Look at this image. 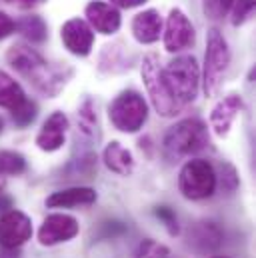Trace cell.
<instances>
[{"label":"cell","mask_w":256,"mask_h":258,"mask_svg":"<svg viewBox=\"0 0 256 258\" xmlns=\"http://www.w3.org/2000/svg\"><path fill=\"white\" fill-rule=\"evenodd\" d=\"M220 242H222V230L210 220L198 222L188 236V244H192L198 252H212L220 246Z\"/></svg>","instance_id":"cell-16"},{"label":"cell","mask_w":256,"mask_h":258,"mask_svg":"<svg viewBox=\"0 0 256 258\" xmlns=\"http://www.w3.org/2000/svg\"><path fill=\"white\" fill-rule=\"evenodd\" d=\"M212 258H228V256H212Z\"/></svg>","instance_id":"cell-36"},{"label":"cell","mask_w":256,"mask_h":258,"mask_svg":"<svg viewBox=\"0 0 256 258\" xmlns=\"http://www.w3.org/2000/svg\"><path fill=\"white\" fill-rule=\"evenodd\" d=\"M242 110V98L238 94H228L224 96L210 112V128L214 130L216 136L224 138L228 136V132L232 128L236 116Z\"/></svg>","instance_id":"cell-11"},{"label":"cell","mask_w":256,"mask_h":258,"mask_svg":"<svg viewBox=\"0 0 256 258\" xmlns=\"http://www.w3.org/2000/svg\"><path fill=\"white\" fill-rule=\"evenodd\" d=\"M142 80L156 112L168 118L180 114L196 98L200 70L194 56H178L162 68L156 54H146L142 60Z\"/></svg>","instance_id":"cell-1"},{"label":"cell","mask_w":256,"mask_h":258,"mask_svg":"<svg viewBox=\"0 0 256 258\" xmlns=\"http://www.w3.org/2000/svg\"><path fill=\"white\" fill-rule=\"evenodd\" d=\"M66 130H68V118L62 112H52L42 124L40 132L36 134V146L44 152L60 150L66 140Z\"/></svg>","instance_id":"cell-12"},{"label":"cell","mask_w":256,"mask_h":258,"mask_svg":"<svg viewBox=\"0 0 256 258\" xmlns=\"http://www.w3.org/2000/svg\"><path fill=\"white\" fill-rule=\"evenodd\" d=\"M94 202H96V190L88 186H72L50 194L46 198L48 208H74V206H88Z\"/></svg>","instance_id":"cell-15"},{"label":"cell","mask_w":256,"mask_h":258,"mask_svg":"<svg viewBox=\"0 0 256 258\" xmlns=\"http://www.w3.org/2000/svg\"><path fill=\"white\" fill-rule=\"evenodd\" d=\"M6 58L22 78H26L38 92H42L46 96L58 94V90L66 82L60 72L52 70L38 52H34L32 48H28L24 44L12 46L6 54Z\"/></svg>","instance_id":"cell-2"},{"label":"cell","mask_w":256,"mask_h":258,"mask_svg":"<svg viewBox=\"0 0 256 258\" xmlns=\"http://www.w3.org/2000/svg\"><path fill=\"white\" fill-rule=\"evenodd\" d=\"M222 186L226 192H232L238 188V176L230 164H222Z\"/></svg>","instance_id":"cell-26"},{"label":"cell","mask_w":256,"mask_h":258,"mask_svg":"<svg viewBox=\"0 0 256 258\" xmlns=\"http://www.w3.org/2000/svg\"><path fill=\"white\" fill-rule=\"evenodd\" d=\"M80 226L74 216L68 214H50L38 228V242L42 246H54L60 242H68L78 234Z\"/></svg>","instance_id":"cell-9"},{"label":"cell","mask_w":256,"mask_h":258,"mask_svg":"<svg viewBox=\"0 0 256 258\" xmlns=\"http://www.w3.org/2000/svg\"><path fill=\"white\" fill-rule=\"evenodd\" d=\"M204 2V10L208 12L210 18H218L222 12H220V0H202Z\"/></svg>","instance_id":"cell-29"},{"label":"cell","mask_w":256,"mask_h":258,"mask_svg":"<svg viewBox=\"0 0 256 258\" xmlns=\"http://www.w3.org/2000/svg\"><path fill=\"white\" fill-rule=\"evenodd\" d=\"M108 118L120 132H136L144 126L148 118V104L138 92L126 90L112 100Z\"/></svg>","instance_id":"cell-6"},{"label":"cell","mask_w":256,"mask_h":258,"mask_svg":"<svg viewBox=\"0 0 256 258\" xmlns=\"http://www.w3.org/2000/svg\"><path fill=\"white\" fill-rule=\"evenodd\" d=\"M36 104L32 102V100H28V98H24L18 106H14L12 110H10V114H12V120H14V124L16 126H20V128H24V126H28V124H32V120L36 118Z\"/></svg>","instance_id":"cell-21"},{"label":"cell","mask_w":256,"mask_h":258,"mask_svg":"<svg viewBox=\"0 0 256 258\" xmlns=\"http://www.w3.org/2000/svg\"><path fill=\"white\" fill-rule=\"evenodd\" d=\"M102 160L106 164L108 170L120 174V176H128L132 170H134V158H132V152L126 150L120 142H110L104 152H102Z\"/></svg>","instance_id":"cell-17"},{"label":"cell","mask_w":256,"mask_h":258,"mask_svg":"<svg viewBox=\"0 0 256 258\" xmlns=\"http://www.w3.org/2000/svg\"><path fill=\"white\" fill-rule=\"evenodd\" d=\"M32 236V220L20 210H6L0 216V246L20 248Z\"/></svg>","instance_id":"cell-7"},{"label":"cell","mask_w":256,"mask_h":258,"mask_svg":"<svg viewBox=\"0 0 256 258\" xmlns=\"http://www.w3.org/2000/svg\"><path fill=\"white\" fill-rule=\"evenodd\" d=\"M0 258H20V248H4V246H0Z\"/></svg>","instance_id":"cell-31"},{"label":"cell","mask_w":256,"mask_h":258,"mask_svg":"<svg viewBox=\"0 0 256 258\" xmlns=\"http://www.w3.org/2000/svg\"><path fill=\"white\" fill-rule=\"evenodd\" d=\"M230 64V50L226 38L218 28L208 32L206 42V56H204V92L206 96H214L222 84V78Z\"/></svg>","instance_id":"cell-4"},{"label":"cell","mask_w":256,"mask_h":258,"mask_svg":"<svg viewBox=\"0 0 256 258\" xmlns=\"http://www.w3.org/2000/svg\"><path fill=\"white\" fill-rule=\"evenodd\" d=\"M178 188L188 200L210 198L216 190V172L212 164L202 158L188 160L178 174Z\"/></svg>","instance_id":"cell-5"},{"label":"cell","mask_w":256,"mask_h":258,"mask_svg":"<svg viewBox=\"0 0 256 258\" xmlns=\"http://www.w3.org/2000/svg\"><path fill=\"white\" fill-rule=\"evenodd\" d=\"M6 2H10V4H14L18 8H30V6H34V4H38L42 0H6Z\"/></svg>","instance_id":"cell-32"},{"label":"cell","mask_w":256,"mask_h":258,"mask_svg":"<svg viewBox=\"0 0 256 258\" xmlns=\"http://www.w3.org/2000/svg\"><path fill=\"white\" fill-rule=\"evenodd\" d=\"M16 28L22 32L24 38H28L30 42H42L46 38V24L40 16H24Z\"/></svg>","instance_id":"cell-20"},{"label":"cell","mask_w":256,"mask_h":258,"mask_svg":"<svg viewBox=\"0 0 256 258\" xmlns=\"http://www.w3.org/2000/svg\"><path fill=\"white\" fill-rule=\"evenodd\" d=\"M146 0H110L112 6H118V8H134V6H140L144 4Z\"/></svg>","instance_id":"cell-30"},{"label":"cell","mask_w":256,"mask_h":258,"mask_svg":"<svg viewBox=\"0 0 256 258\" xmlns=\"http://www.w3.org/2000/svg\"><path fill=\"white\" fill-rule=\"evenodd\" d=\"M24 170H26V160L22 154L12 150H2L0 152V194L6 188V182L10 176H18Z\"/></svg>","instance_id":"cell-18"},{"label":"cell","mask_w":256,"mask_h":258,"mask_svg":"<svg viewBox=\"0 0 256 258\" xmlns=\"http://www.w3.org/2000/svg\"><path fill=\"white\" fill-rule=\"evenodd\" d=\"M232 2H234V0H220V12L224 14L226 10H230V6H232Z\"/></svg>","instance_id":"cell-33"},{"label":"cell","mask_w":256,"mask_h":258,"mask_svg":"<svg viewBox=\"0 0 256 258\" xmlns=\"http://www.w3.org/2000/svg\"><path fill=\"white\" fill-rule=\"evenodd\" d=\"M24 98H26V94H24L22 86L10 74H6V72L0 70V106L12 110Z\"/></svg>","instance_id":"cell-19"},{"label":"cell","mask_w":256,"mask_h":258,"mask_svg":"<svg viewBox=\"0 0 256 258\" xmlns=\"http://www.w3.org/2000/svg\"><path fill=\"white\" fill-rule=\"evenodd\" d=\"M14 28H16L14 20L6 12H0V40H4L6 36H10L14 32Z\"/></svg>","instance_id":"cell-28"},{"label":"cell","mask_w":256,"mask_h":258,"mask_svg":"<svg viewBox=\"0 0 256 258\" xmlns=\"http://www.w3.org/2000/svg\"><path fill=\"white\" fill-rule=\"evenodd\" d=\"M64 46L68 48V52L76 54V56H88L94 44V34L92 28L88 26V22L80 20V18H70L66 20L60 30Z\"/></svg>","instance_id":"cell-10"},{"label":"cell","mask_w":256,"mask_h":258,"mask_svg":"<svg viewBox=\"0 0 256 258\" xmlns=\"http://www.w3.org/2000/svg\"><path fill=\"white\" fill-rule=\"evenodd\" d=\"M134 258H174V256L170 254V250L166 246H162V244H158L154 240H144L138 246Z\"/></svg>","instance_id":"cell-23"},{"label":"cell","mask_w":256,"mask_h":258,"mask_svg":"<svg viewBox=\"0 0 256 258\" xmlns=\"http://www.w3.org/2000/svg\"><path fill=\"white\" fill-rule=\"evenodd\" d=\"M132 34L142 44H152L162 34V18L158 10H144L132 20Z\"/></svg>","instance_id":"cell-14"},{"label":"cell","mask_w":256,"mask_h":258,"mask_svg":"<svg viewBox=\"0 0 256 258\" xmlns=\"http://www.w3.org/2000/svg\"><path fill=\"white\" fill-rule=\"evenodd\" d=\"M2 126H4V124H2V118H0V132H2Z\"/></svg>","instance_id":"cell-35"},{"label":"cell","mask_w":256,"mask_h":258,"mask_svg":"<svg viewBox=\"0 0 256 258\" xmlns=\"http://www.w3.org/2000/svg\"><path fill=\"white\" fill-rule=\"evenodd\" d=\"M206 146H208V130L206 124L200 122L198 118L180 120L164 134V152L172 160L196 154Z\"/></svg>","instance_id":"cell-3"},{"label":"cell","mask_w":256,"mask_h":258,"mask_svg":"<svg viewBox=\"0 0 256 258\" xmlns=\"http://www.w3.org/2000/svg\"><path fill=\"white\" fill-rule=\"evenodd\" d=\"M194 26L180 8L170 10L166 28H164V46L168 52H180L194 44Z\"/></svg>","instance_id":"cell-8"},{"label":"cell","mask_w":256,"mask_h":258,"mask_svg":"<svg viewBox=\"0 0 256 258\" xmlns=\"http://www.w3.org/2000/svg\"><path fill=\"white\" fill-rule=\"evenodd\" d=\"M126 230V226L122 222H106L102 224V230L96 234V238H112V236H118Z\"/></svg>","instance_id":"cell-27"},{"label":"cell","mask_w":256,"mask_h":258,"mask_svg":"<svg viewBox=\"0 0 256 258\" xmlns=\"http://www.w3.org/2000/svg\"><path fill=\"white\" fill-rule=\"evenodd\" d=\"M154 214H156V216L162 220V224L166 226L168 234L176 236V234L180 232V226H178V218H176V214H174V210H172V208H168V206H156Z\"/></svg>","instance_id":"cell-25"},{"label":"cell","mask_w":256,"mask_h":258,"mask_svg":"<svg viewBox=\"0 0 256 258\" xmlns=\"http://www.w3.org/2000/svg\"><path fill=\"white\" fill-rule=\"evenodd\" d=\"M76 116H78V126L82 128L84 134H92V132H94V126H96V112H94L92 100H84L82 106L78 108Z\"/></svg>","instance_id":"cell-22"},{"label":"cell","mask_w":256,"mask_h":258,"mask_svg":"<svg viewBox=\"0 0 256 258\" xmlns=\"http://www.w3.org/2000/svg\"><path fill=\"white\" fill-rule=\"evenodd\" d=\"M86 20L88 26L102 34H114L120 28V12L116 10V6L100 0H94L86 6Z\"/></svg>","instance_id":"cell-13"},{"label":"cell","mask_w":256,"mask_h":258,"mask_svg":"<svg viewBox=\"0 0 256 258\" xmlns=\"http://www.w3.org/2000/svg\"><path fill=\"white\" fill-rule=\"evenodd\" d=\"M254 6H256V0H234L232 2V24L234 26H238V24H242V22H246L250 16H252V12H254Z\"/></svg>","instance_id":"cell-24"},{"label":"cell","mask_w":256,"mask_h":258,"mask_svg":"<svg viewBox=\"0 0 256 258\" xmlns=\"http://www.w3.org/2000/svg\"><path fill=\"white\" fill-rule=\"evenodd\" d=\"M10 206H12L10 198H4V196H0V210H4V208H10Z\"/></svg>","instance_id":"cell-34"}]
</instances>
